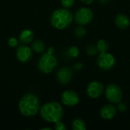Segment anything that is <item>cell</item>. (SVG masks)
Masks as SVG:
<instances>
[{
    "label": "cell",
    "mask_w": 130,
    "mask_h": 130,
    "mask_svg": "<svg viewBox=\"0 0 130 130\" xmlns=\"http://www.w3.org/2000/svg\"><path fill=\"white\" fill-rule=\"evenodd\" d=\"M40 113L43 120L55 123L62 120L63 117V109L59 103L50 101L44 104L40 108Z\"/></svg>",
    "instance_id": "1"
},
{
    "label": "cell",
    "mask_w": 130,
    "mask_h": 130,
    "mask_svg": "<svg viewBox=\"0 0 130 130\" xmlns=\"http://www.w3.org/2000/svg\"><path fill=\"white\" fill-rule=\"evenodd\" d=\"M40 101L38 98L31 93L24 94L18 103L20 113L24 117L35 116L40 110Z\"/></svg>",
    "instance_id": "2"
},
{
    "label": "cell",
    "mask_w": 130,
    "mask_h": 130,
    "mask_svg": "<svg viewBox=\"0 0 130 130\" xmlns=\"http://www.w3.org/2000/svg\"><path fill=\"white\" fill-rule=\"evenodd\" d=\"M73 21L72 13L66 8L55 10L50 17V23L53 27L58 30H63L69 27Z\"/></svg>",
    "instance_id": "3"
},
{
    "label": "cell",
    "mask_w": 130,
    "mask_h": 130,
    "mask_svg": "<svg viewBox=\"0 0 130 130\" xmlns=\"http://www.w3.org/2000/svg\"><path fill=\"white\" fill-rule=\"evenodd\" d=\"M54 48L50 47L47 52L45 53L39 59L37 67L38 69L45 74L51 73L57 66V59L53 55Z\"/></svg>",
    "instance_id": "4"
},
{
    "label": "cell",
    "mask_w": 130,
    "mask_h": 130,
    "mask_svg": "<svg viewBox=\"0 0 130 130\" xmlns=\"http://www.w3.org/2000/svg\"><path fill=\"white\" fill-rule=\"evenodd\" d=\"M105 97L110 103L118 104L123 98V91L117 85L110 84L105 89Z\"/></svg>",
    "instance_id": "5"
},
{
    "label": "cell",
    "mask_w": 130,
    "mask_h": 130,
    "mask_svg": "<svg viewBox=\"0 0 130 130\" xmlns=\"http://www.w3.org/2000/svg\"><path fill=\"white\" fill-rule=\"evenodd\" d=\"M75 21L80 26H85L91 22L94 18L93 11L88 8H80L75 13Z\"/></svg>",
    "instance_id": "6"
},
{
    "label": "cell",
    "mask_w": 130,
    "mask_h": 130,
    "mask_svg": "<svg viewBox=\"0 0 130 130\" xmlns=\"http://www.w3.org/2000/svg\"><path fill=\"white\" fill-rule=\"evenodd\" d=\"M116 63L114 56L109 53H101L97 59V64L100 69L103 71H110L111 70Z\"/></svg>",
    "instance_id": "7"
},
{
    "label": "cell",
    "mask_w": 130,
    "mask_h": 130,
    "mask_svg": "<svg viewBox=\"0 0 130 130\" xmlns=\"http://www.w3.org/2000/svg\"><path fill=\"white\" fill-rule=\"evenodd\" d=\"M104 91V85L99 81H93L88 84L86 93L91 98H98L101 97Z\"/></svg>",
    "instance_id": "8"
},
{
    "label": "cell",
    "mask_w": 130,
    "mask_h": 130,
    "mask_svg": "<svg viewBox=\"0 0 130 130\" xmlns=\"http://www.w3.org/2000/svg\"><path fill=\"white\" fill-rule=\"evenodd\" d=\"M16 58L20 62H28L32 58V49L27 44L18 46L16 50Z\"/></svg>",
    "instance_id": "9"
},
{
    "label": "cell",
    "mask_w": 130,
    "mask_h": 130,
    "mask_svg": "<svg viewBox=\"0 0 130 130\" xmlns=\"http://www.w3.org/2000/svg\"><path fill=\"white\" fill-rule=\"evenodd\" d=\"M62 103L67 107H74L79 103V96L73 90H66L61 95Z\"/></svg>",
    "instance_id": "10"
},
{
    "label": "cell",
    "mask_w": 130,
    "mask_h": 130,
    "mask_svg": "<svg viewBox=\"0 0 130 130\" xmlns=\"http://www.w3.org/2000/svg\"><path fill=\"white\" fill-rule=\"evenodd\" d=\"M56 78H57L58 82L60 84L67 85L72 80V71L70 68L64 66L58 71V72L56 74Z\"/></svg>",
    "instance_id": "11"
},
{
    "label": "cell",
    "mask_w": 130,
    "mask_h": 130,
    "mask_svg": "<svg viewBox=\"0 0 130 130\" xmlns=\"http://www.w3.org/2000/svg\"><path fill=\"white\" fill-rule=\"evenodd\" d=\"M117 113V108L113 104L104 105L100 111V115L104 120H112Z\"/></svg>",
    "instance_id": "12"
},
{
    "label": "cell",
    "mask_w": 130,
    "mask_h": 130,
    "mask_svg": "<svg viewBox=\"0 0 130 130\" xmlns=\"http://www.w3.org/2000/svg\"><path fill=\"white\" fill-rule=\"evenodd\" d=\"M115 24L116 25L122 30H125L128 28L130 24V21L129 17L125 14H119L117 15L115 18Z\"/></svg>",
    "instance_id": "13"
},
{
    "label": "cell",
    "mask_w": 130,
    "mask_h": 130,
    "mask_svg": "<svg viewBox=\"0 0 130 130\" xmlns=\"http://www.w3.org/2000/svg\"><path fill=\"white\" fill-rule=\"evenodd\" d=\"M34 32L30 29L23 30L19 34V40L23 44H29L34 39Z\"/></svg>",
    "instance_id": "14"
},
{
    "label": "cell",
    "mask_w": 130,
    "mask_h": 130,
    "mask_svg": "<svg viewBox=\"0 0 130 130\" xmlns=\"http://www.w3.org/2000/svg\"><path fill=\"white\" fill-rule=\"evenodd\" d=\"M72 129L73 130H85L86 129V124L82 119L76 118L72 122Z\"/></svg>",
    "instance_id": "15"
},
{
    "label": "cell",
    "mask_w": 130,
    "mask_h": 130,
    "mask_svg": "<svg viewBox=\"0 0 130 130\" xmlns=\"http://www.w3.org/2000/svg\"><path fill=\"white\" fill-rule=\"evenodd\" d=\"M32 50L37 53H43V51L45 50V44L42 40H36L32 43Z\"/></svg>",
    "instance_id": "16"
},
{
    "label": "cell",
    "mask_w": 130,
    "mask_h": 130,
    "mask_svg": "<svg viewBox=\"0 0 130 130\" xmlns=\"http://www.w3.org/2000/svg\"><path fill=\"white\" fill-rule=\"evenodd\" d=\"M97 49L98 51L100 52V53H107L109 49V44L108 42L105 40H98L97 43Z\"/></svg>",
    "instance_id": "17"
},
{
    "label": "cell",
    "mask_w": 130,
    "mask_h": 130,
    "mask_svg": "<svg viewBox=\"0 0 130 130\" xmlns=\"http://www.w3.org/2000/svg\"><path fill=\"white\" fill-rule=\"evenodd\" d=\"M79 54V49L75 46H71L70 48H69L68 50V55L72 57V58H76Z\"/></svg>",
    "instance_id": "18"
},
{
    "label": "cell",
    "mask_w": 130,
    "mask_h": 130,
    "mask_svg": "<svg viewBox=\"0 0 130 130\" xmlns=\"http://www.w3.org/2000/svg\"><path fill=\"white\" fill-rule=\"evenodd\" d=\"M86 34V30L82 27H78L77 28H75V34L76 37H84Z\"/></svg>",
    "instance_id": "19"
},
{
    "label": "cell",
    "mask_w": 130,
    "mask_h": 130,
    "mask_svg": "<svg viewBox=\"0 0 130 130\" xmlns=\"http://www.w3.org/2000/svg\"><path fill=\"white\" fill-rule=\"evenodd\" d=\"M75 0H61V3L63 8H69L72 7L75 4Z\"/></svg>",
    "instance_id": "20"
},
{
    "label": "cell",
    "mask_w": 130,
    "mask_h": 130,
    "mask_svg": "<svg viewBox=\"0 0 130 130\" xmlns=\"http://www.w3.org/2000/svg\"><path fill=\"white\" fill-rule=\"evenodd\" d=\"M8 43L10 47H12V48L17 47L18 46V40L14 37H11L8 39Z\"/></svg>",
    "instance_id": "21"
},
{
    "label": "cell",
    "mask_w": 130,
    "mask_h": 130,
    "mask_svg": "<svg viewBox=\"0 0 130 130\" xmlns=\"http://www.w3.org/2000/svg\"><path fill=\"white\" fill-rule=\"evenodd\" d=\"M54 129L56 130H66V127L65 124L62 122H61V120H59L55 123Z\"/></svg>",
    "instance_id": "22"
},
{
    "label": "cell",
    "mask_w": 130,
    "mask_h": 130,
    "mask_svg": "<svg viewBox=\"0 0 130 130\" xmlns=\"http://www.w3.org/2000/svg\"><path fill=\"white\" fill-rule=\"evenodd\" d=\"M97 52H98V49L95 48V47L93 46H88V49H87V53H88V54H89V55H91V56L95 55V54L97 53Z\"/></svg>",
    "instance_id": "23"
},
{
    "label": "cell",
    "mask_w": 130,
    "mask_h": 130,
    "mask_svg": "<svg viewBox=\"0 0 130 130\" xmlns=\"http://www.w3.org/2000/svg\"><path fill=\"white\" fill-rule=\"evenodd\" d=\"M118 110L120 111V112H124L126 110V105L123 103H118Z\"/></svg>",
    "instance_id": "24"
},
{
    "label": "cell",
    "mask_w": 130,
    "mask_h": 130,
    "mask_svg": "<svg viewBox=\"0 0 130 130\" xmlns=\"http://www.w3.org/2000/svg\"><path fill=\"white\" fill-rule=\"evenodd\" d=\"M82 2L86 5H91L94 2V0H82Z\"/></svg>",
    "instance_id": "25"
},
{
    "label": "cell",
    "mask_w": 130,
    "mask_h": 130,
    "mask_svg": "<svg viewBox=\"0 0 130 130\" xmlns=\"http://www.w3.org/2000/svg\"><path fill=\"white\" fill-rule=\"evenodd\" d=\"M75 68L76 69H80L82 68V65L81 63H77V64L75 66Z\"/></svg>",
    "instance_id": "26"
},
{
    "label": "cell",
    "mask_w": 130,
    "mask_h": 130,
    "mask_svg": "<svg viewBox=\"0 0 130 130\" xmlns=\"http://www.w3.org/2000/svg\"><path fill=\"white\" fill-rule=\"evenodd\" d=\"M99 2H101V3H103V4H104V3H107V2H108V0H99Z\"/></svg>",
    "instance_id": "27"
}]
</instances>
